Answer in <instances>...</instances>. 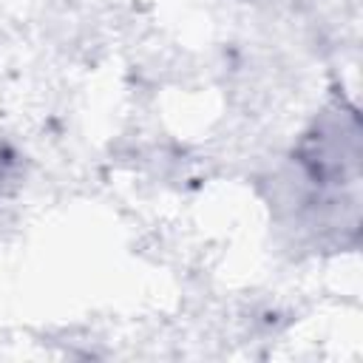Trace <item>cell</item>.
Returning a JSON list of instances; mask_svg holds the SVG:
<instances>
[{"mask_svg":"<svg viewBox=\"0 0 363 363\" xmlns=\"http://www.w3.org/2000/svg\"><path fill=\"white\" fill-rule=\"evenodd\" d=\"M360 116L343 96L326 102L292 147L295 167L320 193L354 187L360 179Z\"/></svg>","mask_w":363,"mask_h":363,"instance_id":"obj_1","label":"cell"}]
</instances>
